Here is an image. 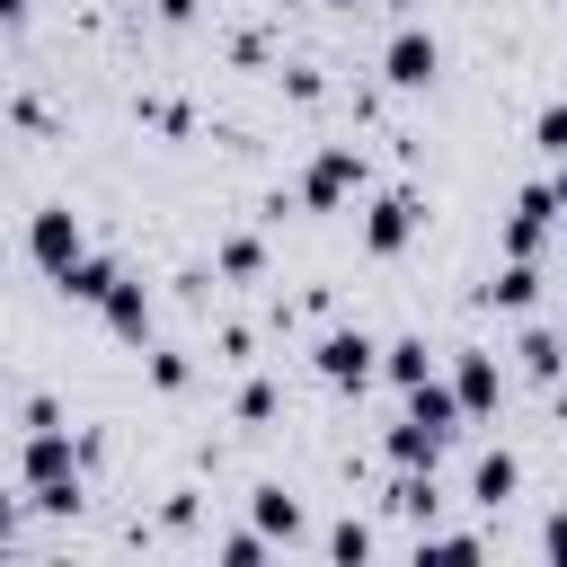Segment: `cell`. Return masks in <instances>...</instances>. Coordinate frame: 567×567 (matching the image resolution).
<instances>
[{
    "label": "cell",
    "instance_id": "cell-1",
    "mask_svg": "<svg viewBox=\"0 0 567 567\" xmlns=\"http://www.w3.org/2000/svg\"><path fill=\"white\" fill-rule=\"evenodd\" d=\"M18 478L35 487L44 514H71V505H80V452H71V425H35L27 452H18Z\"/></svg>",
    "mask_w": 567,
    "mask_h": 567
},
{
    "label": "cell",
    "instance_id": "cell-2",
    "mask_svg": "<svg viewBox=\"0 0 567 567\" xmlns=\"http://www.w3.org/2000/svg\"><path fill=\"white\" fill-rule=\"evenodd\" d=\"M416 221H425V204H416L408 186H381L372 213H363V248H372V257H399V248L416 239Z\"/></svg>",
    "mask_w": 567,
    "mask_h": 567
},
{
    "label": "cell",
    "instance_id": "cell-3",
    "mask_svg": "<svg viewBox=\"0 0 567 567\" xmlns=\"http://www.w3.org/2000/svg\"><path fill=\"white\" fill-rule=\"evenodd\" d=\"M354 186H363V151H346V142H328V151L310 159V177H301V204H319V213H328V204H346Z\"/></svg>",
    "mask_w": 567,
    "mask_h": 567
},
{
    "label": "cell",
    "instance_id": "cell-4",
    "mask_svg": "<svg viewBox=\"0 0 567 567\" xmlns=\"http://www.w3.org/2000/svg\"><path fill=\"white\" fill-rule=\"evenodd\" d=\"M310 354H319V381H337V390H354V381H372V354H381V346H372L363 328H328V337H319Z\"/></svg>",
    "mask_w": 567,
    "mask_h": 567
},
{
    "label": "cell",
    "instance_id": "cell-5",
    "mask_svg": "<svg viewBox=\"0 0 567 567\" xmlns=\"http://www.w3.org/2000/svg\"><path fill=\"white\" fill-rule=\"evenodd\" d=\"M27 248H35L44 275H62V266L80 257V213H71V204H44V213L27 221Z\"/></svg>",
    "mask_w": 567,
    "mask_h": 567
},
{
    "label": "cell",
    "instance_id": "cell-6",
    "mask_svg": "<svg viewBox=\"0 0 567 567\" xmlns=\"http://www.w3.org/2000/svg\"><path fill=\"white\" fill-rule=\"evenodd\" d=\"M452 390H461V416H487V408H496V390H505V372H496V354H478V346H461V363H452Z\"/></svg>",
    "mask_w": 567,
    "mask_h": 567
},
{
    "label": "cell",
    "instance_id": "cell-7",
    "mask_svg": "<svg viewBox=\"0 0 567 567\" xmlns=\"http://www.w3.org/2000/svg\"><path fill=\"white\" fill-rule=\"evenodd\" d=\"M381 71H390L399 89H425V80H434V35H425V27H399L390 53H381Z\"/></svg>",
    "mask_w": 567,
    "mask_h": 567
},
{
    "label": "cell",
    "instance_id": "cell-8",
    "mask_svg": "<svg viewBox=\"0 0 567 567\" xmlns=\"http://www.w3.org/2000/svg\"><path fill=\"white\" fill-rule=\"evenodd\" d=\"M549 213H558V195H549V186H523V195H514V221H505V257H532L540 230H549Z\"/></svg>",
    "mask_w": 567,
    "mask_h": 567
},
{
    "label": "cell",
    "instance_id": "cell-9",
    "mask_svg": "<svg viewBox=\"0 0 567 567\" xmlns=\"http://www.w3.org/2000/svg\"><path fill=\"white\" fill-rule=\"evenodd\" d=\"M53 284H62L71 301H89V310H97V301H106V292L124 284V266H115V257H89V248H80V257H71V266H62Z\"/></svg>",
    "mask_w": 567,
    "mask_h": 567
},
{
    "label": "cell",
    "instance_id": "cell-10",
    "mask_svg": "<svg viewBox=\"0 0 567 567\" xmlns=\"http://www.w3.org/2000/svg\"><path fill=\"white\" fill-rule=\"evenodd\" d=\"M443 443H452V434H443V425H425V416H399V425H390V461H399V470H434V461H443Z\"/></svg>",
    "mask_w": 567,
    "mask_h": 567
},
{
    "label": "cell",
    "instance_id": "cell-11",
    "mask_svg": "<svg viewBox=\"0 0 567 567\" xmlns=\"http://www.w3.org/2000/svg\"><path fill=\"white\" fill-rule=\"evenodd\" d=\"M97 310H106V328H115V337H151V292H142L133 275H124V284H115Z\"/></svg>",
    "mask_w": 567,
    "mask_h": 567
},
{
    "label": "cell",
    "instance_id": "cell-12",
    "mask_svg": "<svg viewBox=\"0 0 567 567\" xmlns=\"http://www.w3.org/2000/svg\"><path fill=\"white\" fill-rule=\"evenodd\" d=\"M514 487H523V461H514V452H478V470H470V496H478V505H505Z\"/></svg>",
    "mask_w": 567,
    "mask_h": 567
},
{
    "label": "cell",
    "instance_id": "cell-13",
    "mask_svg": "<svg viewBox=\"0 0 567 567\" xmlns=\"http://www.w3.org/2000/svg\"><path fill=\"white\" fill-rule=\"evenodd\" d=\"M487 301H496V310H532V301H540V266H532V257H505V275L487 284Z\"/></svg>",
    "mask_w": 567,
    "mask_h": 567
},
{
    "label": "cell",
    "instance_id": "cell-14",
    "mask_svg": "<svg viewBox=\"0 0 567 567\" xmlns=\"http://www.w3.org/2000/svg\"><path fill=\"white\" fill-rule=\"evenodd\" d=\"M381 372H390L399 390H416V381L434 372V354H425V337H390V346H381Z\"/></svg>",
    "mask_w": 567,
    "mask_h": 567
},
{
    "label": "cell",
    "instance_id": "cell-15",
    "mask_svg": "<svg viewBox=\"0 0 567 567\" xmlns=\"http://www.w3.org/2000/svg\"><path fill=\"white\" fill-rule=\"evenodd\" d=\"M558 363H567V337H558V328H523V372L558 381Z\"/></svg>",
    "mask_w": 567,
    "mask_h": 567
},
{
    "label": "cell",
    "instance_id": "cell-16",
    "mask_svg": "<svg viewBox=\"0 0 567 567\" xmlns=\"http://www.w3.org/2000/svg\"><path fill=\"white\" fill-rule=\"evenodd\" d=\"M257 532H284V540H292V532H301V505H292L284 487H257Z\"/></svg>",
    "mask_w": 567,
    "mask_h": 567
},
{
    "label": "cell",
    "instance_id": "cell-17",
    "mask_svg": "<svg viewBox=\"0 0 567 567\" xmlns=\"http://www.w3.org/2000/svg\"><path fill=\"white\" fill-rule=\"evenodd\" d=\"M532 142H540L549 159H567V97H549V106H540V124H532Z\"/></svg>",
    "mask_w": 567,
    "mask_h": 567
},
{
    "label": "cell",
    "instance_id": "cell-18",
    "mask_svg": "<svg viewBox=\"0 0 567 567\" xmlns=\"http://www.w3.org/2000/svg\"><path fill=\"white\" fill-rule=\"evenodd\" d=\"M257 266H266V248H257L248 230H239V239H221V275H239V284H248Z\"/></svg>",
    "mask_w": 567,
    "mask_h": 567
},
{
    "label": "cell",
    "instance_id": "cell-19",
    "mask_svg": "<svg viewBox=\"0 0 567 567\" xmlns=\"http://www.w3.org/2000/svg\"><path fill=\"white\" fill-rule=\"evenodd\" d=\"M151 390H186V354L177 346H151Z\"/></svg>",
    "mask_w": 567,
    "mask_h": 567
},
{
    "label": "cell",
    "instance_id": "cell-20",
    "mask_svg": "<svg viewBox=\"0 0 567 567\" xmlns=\"http://www.w3.org/2000/svg\"><path fill=\"white\" fill-rule=\"evenodd\" d=\"M328 558H372V523H337L328 532Z\"/></svg>",
    "mask_w": 567,
    "mask_h": 567
},
{
    "label": "cell",
    "instance_id": "cell-21",
    "mask_svg": "<svg viewBox=\"0 0 567 567\" xmlns=\"http://www.w3.org/2000/svg\"><path fill=\"white\" fill-rule=\"evenodd\" d=\"M239 416L266 425V416H275V381H248V390H239Z\"/></svg>",
    "mask_w": 567,
    "mask_h": 567
},
{
    "label": "cell",
    "instance_id": "cell-22",
    "mask_svg": "<svg viewBox=\"0 0 567 567\" xmlns=\"http://www.w3.org/2000/svg\"><path fill=\"white\" fill-rule=\"evenodd\" d=\"M221 558H230V567H257V558H266V532H230Z\"/></svg>",
    "mask_w": 567,
    "mask_h": 567
},
{
    "label": "cell",
    "instance_id": "cell-23",
    "mask_svg": "<svg viewBox=\"0 0 567 567\" xmlns=\"http://www.w3.org/2000/svg\"><path fill=\"white\" fill-rule=\"evenodd\" d=\"M540 549H549V558H567V514H549V523H540Z\"/></svg>",
    "mask_w": 567,
    "mask_h": 567
},
{
    "label": "cell",
    "instance_id": "cell-24",
    "mask_svg": "<svg viewBox=\"0 0 567 567\" xmlns=\"http://www.w3.org/2000/svg\"><path fill=\"white\" fill-rule=\"evenodd\" d=\"M9 532H18V496L0 487V540H9Z\"/></svg>",
    "mask_w": 567,
    "mask_h": 567
},
{
    "label": "cell",
    "instance_id": "cell-25",
    "mask_svg": "<svg viewBox=\"0 0 567 567\" xmlns=\"http://www.w3.org/2000/svg\"><path fill=\"white\" fill-rule=\"evenodd\" d=\"M159 18H195V0H159Z\"/></svg>",
    "mask_w": 567,
    "mask_h": 567
},
{
    "label": "cell",
    "instance_id": "cell-26",
    "mask_svg": "<svg viewBox=\"0 0 567 567\" xmlns=\"http://www.w3.org/2000/svg\"><path fill=\"white\" fill-rule=\"evenodd\" d=\"M0 18H27V0H0Z\"/></svg>",
    "mask_w": 567,
    "mask_h": 567
},
{
    "label": "cell",
    "instance_id": "cell-27",
    "mask_svg": "<svg viewBox=\"0 0 567 567\" xmlns=\"http://www.w3.org/2000/svg\"><path fill=\"white\" fill-rule=\"evenodd\" d=\"M390 9H416V0H390Z\"/></svg>",
    "mask_w": 567,
    "mask_h": 567
}]
</instances>
